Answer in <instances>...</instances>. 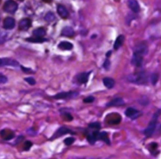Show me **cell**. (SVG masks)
<instances>
[{"label": "cell", "instance_id": "d6a6232c", "mask_svg": "<svg viewBox=\"0 0 161 159\" xmlns=\"http://www.w3.org/2000/svg\"><path fill=\"white\" fill-rule=\"evenodd\" d=\"M24 80H25V81H26L28 84L31 85H34L36 84V81L35 80V79L32 77L26 78L24 79Z\"/></svg>", "mask_w": 161, "mask_h": 159}, {"label": "cell", "instance_id": "7402d4cb", "mask_svg": "<svg viewBox=\"0 0 161 159\" xmlns=\"http://www.w3.org/2000/svg\"><path fill=\"white\" fill-rule=\"evenodd\" d=\"M103 84L108 89H111L114 87L115 84V82L113 79L110 78H105L103 79Z\"/></svg>", "mask_w": 161, "mask_h": 159}, {"label": "cell", "instance_id": "277c9868", "mask_svg": "<svg viewBox=\"0 0 161 159\" xmlns=\"http://www.w3.org/2000/svg\"><path fill=\"white\" fill-rule=\"evenodd\" d=\"M79 95V93L76 91H68V92H62L56 94L52 96L56 99H69L75 98Z\"/></svg>", "mask_w": 161, "mask_h": 159}, {"label": "cell", "instance_id": "44dd1931", "mask_svg": "<svg viewBox=\"0 0 161 159\" xmlns=\"http://www.w3.org/2000/svg\"><path fill=\"white\" fill-rule=\"evenodd\" d=\"M58 47L62 50H71L73 48V45L69 42H61L58 45Z\"/></svg>", "mask_w": 161, "mask_h": 159}, {"label": "cell", "instance_id": "9c48e42d", "mask_svg": "<svg viewBox=\"0 0 161 159\" xmlns=\"http://www.w3.org/2000/svg\"><path fill=\"white\" fill-rule=\"evenodd\" d=\"M148 52L147 46L144 44H140L135 47L133 49V54H137L144 56Z\"/></svg>", "mask_w": 161, "mask_h": 159}, {"label": "cell", "instance_id": "f6af8a7d", "mask_svg": "<svg viewBox=\"0 0 161 159\" xmlns=\"http://www.w3.org/2000/svg\"><path fill=\"white\" fill-rule=\"evenodd\" d=\"M0 3H1V0H0Z\"/></svg>", "mask_w": 161, "mask_h": 159}, {"label": "cell", "instance_id": "74e56055", "mask_svg": "<svg viewBox=\"0 0 161 159\" xmlns=\"http://www.w3.org/2000/svg\"><path fill=\"white\" fill-rule=\"evenodd\" d=\"M110 65H111V63H110V61L109 60H106L105 61L104 64H103V67L106 69V70H108L110 69Z\"/></svg>", "mask_w": 161, "mask_h": 159}, {"label": "cell", "instance_id": "5b68a950", "mask_svg": "<svg viewBox=\"0 0 161 159\" xmlns=\"http://www.w3.org/2000/svg\"><path fill=\"white\" fill-rule=\"evenodd\" d=\"M3 9L7 13L13 14L17 10L18 4L13 0H8L5 3Z\"/></svg>", "mask_w": 161, "mask_h": 159}, {"label": "cell", "instance_id": "30bf717a", "mask_svg": "<svg viewBox=\"0 0 161 159\" xmlns=\"http://www.w3.org/2000/svg\"><path fill=\"white\" fill-rule=\"evenodd\" d=\"M143 61H144V56L140 54H133L132 59V64L133 66L137 67H141L142 66Z\"/></svg>", "mask_w": 161, "mask_h": 159}, {"label": "cell", "instance_id": "83f0119b", "mask_svg": "<svg viewBox=\"0 0 161 159\" xmlns=\"http://www.w3.org/2000/svg\"><path fill=\"white\" fill-rule=\"evenodd\" d=\"M75 141L76 139L74 138V137L70 136L64 140V143L66 146H71V145L73 144Z\"/></svg>", "mask_w": 161, "mask_h": 159}, {"label": "cell", "instance_id": "ffe728a7", "mask_svg": "<svg viewBox=\"0 0 161 159\" xmlns=\"http://www.w3.org/2000/svg\"><path fill=\"white\" fill-rule=\"evenodd\" d=\"M62 35L67 36V37H71V36H74V31L73 28L71 27H66L64 28L62 30L61 32Z\"/></svg>", "mask_w": 161, "mask_h": 159}, {"label": "cell", "instance_id": "8fae6325", "mask_svg": "<svg viewBox=\"0 0 161 159\" xmlns=\"http://www.w3.org/2000/svg\"><path fill=\"white\" fill-rule=\"evenodd\" d=\"M32 25V21L28 18H24L22 19L19 22V29L21 30H27L30 28V27Z\"/></svg>", "mask_w": 161, "mask_h": 159}, {"label": "cell", "instance_id": "f546056e", "mask_svg": "<svg viewBox=\"0 0 161 159\" xmlns=\"http://www.w3.org/2000/svg\"><path fill=\"white\" fill-rule=\"evenodd\" d=\"M158 80H159V74H157V73H154V74L151 75L150 81H151L152 84L154 85H155L157 84Z\"/></svg>", "mask_w": 161, "mask_h": 159}, {"label": "cell", "instance_id": "b9f144b4", "mask_svg": "<svg viewBox=\"0 0 161 159\" xmlns=\"http://www.w3.org/2000/svg\"><path fill=\"white\" fill-rule=\"evenodd\" d=\"M111 51H109L106 54V57H110V56H111Z\"/></svg>", "mask_w": 161, "mask_h": 159}, {"label": "cell", "instance_id": "7c38bea8", "mask_svg": "<svg viewBox=\"0 0 161 159\" xmlns=\"http://www.w3.org/2000/svg\"><path fill=\"white\" fill-rule=\"evenodd\" d=\"M125 104L124 101L121 97H117L112 99L111 101L108 103H106V107H117V106H121Z\"/></svg>", "mask_w": 161, "mask_h": 159}, {"label": "cell", "instance_id": "d6986e66", "mask_svg": "<svg viewBox=\"0 0 161 159\" xmlns=\"http://www.w3.org/2000/svg\"><path fill=\"white\" fill-rule=\"evenodd\" d=\"M59 111L60 113L63 120L66 121H71L73 120V117L71 115V113L69 112L64 110V108H61L59 109Z\"/></svg>", "mask_w": 161, "mask_h": 159}, {"label": "cell", "instance_id": "9a60e30c", "mask_svg": "<svg viewBox=\"0 0 161 159\" xmlns=\"http://www.w3.org/2000/svg\"><path fill=\"white\" fill-rule=\"evenodd\" d=\"M15 25V21L14 18L11 17L6 18L3 21V27L7 30H11L13 28Z\"/></svg>", "mask_w": 161, "mask_h": 159}, {"label": "cell", "instance_id": "ee69618b", "mask_svg": "<svg viewBox=\"0 0 161 159\" xmlns=\"http://www.w3.org/2000/svg\"><path fill=\"white\" fill-rule=\"evenodd\" d=\"M19 1H23V0H19Z\"/></svg>", "mask_w": 161, "mask_h": 159}, {"label": "cell", "instance_id": "2e32d148", "mask_svg": "<svg viewBox=\"0 0 161 159\" xmlns=\"http://www.w3.org/2000/svg\"><path fill=\"white\" fill-rule=\"evenodd\" d=\"M57 13L59 15L60 17H62L64 19H66L69 17V12L67 10V9L64 6L62 5H59L57 6Z\"/></svg>", "mask_w": 161, "mask_h": 159}, {"label": "cell", "instance_id": "3957f363", "mask_svg": "<svg viewBox=\"0 0 161 159\" xmlns=\"http://www.w3.org/2000/svg\"><path fill=\"white\" fill-rule=\"evenodd\" d=\"M76 134V133L68 127L64 126L60 127L55 131V132H54V133L52 134V136L50 138L49 140L50 141H53V140L59 138L60 137H62V136L65 135V134Z\"/></svg>", "mask_w": 161, "mask_h": 159}, {"label": "cell", "instance_id": "7a4b0ae2", "mask_svg": "<svg viewBox=\"0 0 161 159\" xmlns=\"http://www.w3.org/2000/svg\"><path fill=\"white\" fill-rule=\"evenodd\" d=\"M127 79L132 83L138 85H144L147 83L148 76L146 72L141 71L129 75L127 78Z\"/></svg>", "mask_w": 161, "mask_h": 159}, {"label": "cell", "instance_id": "ba28073f", "mask_svg": "<svg viewBox=\"0 0 161 159\" xmlns=\"http://www.w3.org/2000/svg\"><path fill=\"white\" fill-rule=\"evenodd\" d=\"M125 115H126L127 117L132 119V120H135V119L140 117V115H141V113L138 110L130 107V108H128L126 109L125 112Z\"/></svg>", "mask_w": 161, "mask_h": 159}, {"label": "cell", "instance_id": "4dcf8cb0", "mask_svg": "<svg viewBox=\"0 0 161 159\" xmlns=\"http://www.w3.org/2000/svg\"><path fill=\"white\" fill-rule=\"evenodd\" d=\"M45 38H42L40 37H37V36H35V38H27V41H29V42H43L44 41H45Z\"/></svg>", "mask_w": 161, "mask_h": 159}, {"label": "cell", "instance_id": "603a6c76", "mask_svg": "<svg viewBox=\"0 0 161 159\" xmlns=\"http://www.w3.org/2000/svg\"><path fill=\"white\" fill-rule=\"evenodd\" d=\"M124 40H125V36L123 35H120L118 36L114 44L115 50H118V48L123 45V43L124 42Z\"/></svg>", "mask_w": 161, "mask_h": 159}, {"label": "cell", "instance_id": "5bb4252c", "mask_svg": "<svg viewBox=\"0 0 161 159\" xmlns=\"http://www.w3.org/2000/svg\"><path fill=\"white\" fill-rule=\"evenodd\" d=\"M97 140H101V141L105 142L108 145H111L110 140L108 137V134L106 131H99L97 134Z\"/></svg>", "mask_w": 161, "mask_h": 159}, {"label": "cell", "instance_id": "52a82bcc", "mask_svg": "<svg viewBox=\"0 0 161 159\" xmlns=\"http://www.w3.org/2000/svg\"><path fill=\"white\" fill-rule=\"evenodd\" d=\"M10 66V67H19L20 64L19 62L14 59H11L9 58H1L0 59V67Z\"/></svg>", "mask_w": 161, "mask_h": 159}, {"label": "cell", "instance_id": "ac0fdd59", "mask_svg": "<svg viewBox=\"0 0 161 159\" xmlns=\"http://www.w3.org/2000/svg\"><path fill=\"white\" fill-rule=\"evenodd\" d=\"M129 7L133 12L136 13L140 11V6L136 0H129L128 2Z\"/></svg>", "mask_w": 161, "mask_h": 159}, {"label": "cell", "instance_id": "8d00e7d4", "mask_svg": "<svg viewBox=\"0 0 161 159\" xmlns=\"http://www.w3.org/2000/svg\"><path fill=\"white\" fill-rule=\"evenodd\" d=\"M149 145H150V152H155L156 150L157 147H158V144L156 142L151 143Z\"/></svg>", "mask_w": 161, "mask_h": 159}, {"label": "cell", "instance_id": "60d3db41", "mask_svg": "<svg viewBox=\"0 0 161 159\" xmlns=\"http://www.w3.org/2000/svg\"><path fill=\"white\" fill-rule=\"evenodd\" d=\"M45 3H50L52 1V0H42Z\"/></svg>", "mask_w": 161, "mask_h": 159}, {"label": "cell", "instance_id": "4fadbf2b", "mask_svg": "<svg viewBox=\"0 0 161 159\" xmlns=\"http://www.w3.org/2000/svg\"><path fill=\"white\" fill-rule=\"evenodd\" d=\"M89 74H90L89 72V73L88 72L81 73V74L77 76V77H76L77 82L80 84H86L88 81V79H89Z\"/></svg>", "mask_w": 161, "mask_h": 159}, {"label": "cell", "instance_id": "e0dca14e", "mask_svg": "<svg viewBox=\"0 0 161 159\" xmlns=\"http://www.w3.org/2000/svg\"><path fill=\"white\" fill-rule=\"evenodd\" d=\"M99 132V130H94L92 133H87V140L88 142H89L90 144L93 145L95 144L96 142L97 141V134H98Z\"/></svg>", "mask_w": 161, "mask_h": 159}, {"label": "cell", "instance_id": "1f68e13d", "mask_svg": "<svg viewBox=\"0 0 161 159\" xmlns=\"http://www.w3.org/2000/svg\"><path fill=\"white\" fill-rule=\"evenodd\" d=\"M139 103L142 105V106H147L148 103H149V100H148V97L146 96L142 97L141 99H139Z\"/></svg>", "mask_w": 161, "mask_h": 159}, {"label": "cell", "instance_id": "d590c367", "mask_svg": "<svg viewBox=\"0 0 161 159\" xmlns=\"http://www.w3.org/2000/svg\"><path fill=\"white\" fill-rule=\"evenodd\" d=\"M27 132L30 136H35L36 134H37V131H36L34 128L32 127L28 128V129L27 130Z\"/></svg>", "mask_w": 161, "mask_h": 159}, {"label": "cell", "instance_id": "6da1fadb", "mask_svg": "<svg viewBox=\"0 0 161 159\" xmlns=\"http://www.w3.org/2000/svg\"><path fill=\"white\" fill-rule=\"evenodd\" d=\"M160 114H161V110L158 109L157 111L153 115L152 118L150 123H148L147 127L145 128L144 131V132H143L145 135V136H147V138H149V137H151L152 136V134L155 132V131H156L158 118H159V117H160Z\"/></svg>", "mask_w": 161, "mask_h": 159}, {"label": "cell", "instance_id": "f35d334b", "mask_svg": "<svg viewBox=\"0 0 161 159\" xmlns=\"http://www.w3.org/2000/svg\"><path fill=\"white\" fill-rule=\"evenodd\" d=\"M24 139H25V136L23 135H20L17 137V140H15V143H16V144H19L20 143L22 142Z\"/></svg>", "mask_w": 161, "mask_h": 159}, {"label": "cell", "instance_id": "ab89813d", "mask_svg": "<svg viewBox=\"0 0 161 159\" xmlns=\"http://www.w3.org/2000/svg\"><path fill=\"white\" fill-rule=\"evenodd\" d=\"M21 67H22V71H23L24 72H25V73H33V72L31 69L27 68V67H23V66H21Z\"/></svg>", "mask_w": 161, "mask_h": 159}, {"label": "cell", "instance_id": "7bdbcfd3", "mask_svg": "<svg viewBox=\"0 0 161 159\" xmlns=\"http://www.w3.org/2000/svg\"><path fill=\"white\" fill-rule=\"evenodd\" d=\"M159 131H161V125H160V128H159Z\"/></svg>", "mask_w": 161, "mask_h": 159}, {"label": "cell", "instance_id": "d4e9b609", "mask_svg": "<svg viewBox=\"0 0 161 159\" xmlns=\"http://www.w3.org/2000/svg\"><path fill=\"white\" fill-rule=\"evenodd\" d=\"M8 37V33L5 30L0 31V44H3L7 40Z\"/></svg>", "mask_w": 161, "mask_h": 159}, {"label": "cell", "instance_id": "8992f818", "mask_svg": "<svg viewBox=\"0 0 161 159\" xmlns=\"http://www.w3.org/2000/svg\"><path fill=\"white\" fill-rule=\"evenodd\" d=\"M0 136L3 140L5 141H9L15 138V133L13 131H12L10 129L5 128L0 131Z\"/></svg>", "mask_w": 161, "mask_h": 159}, {"label": "cell", "instance_id": "f1b7e54d", "mask_svg": "<svg viewBox=\"0 0 161 159\" xmlns=\"http://www.w3.org/2000/svg\"><path fill=\"white\" fill-rule=\"evenodd\" d=\"M55 19H56L55 15H54L53 13H52V12H48V13H47L45 17V20L47 21H48V22L53 21Z\"/></svg>", "mask_w": 161, "mask_h": 159}, {"label": "cell", "instance_id": "836d02e7", "mask_svg": "<svg viewBox=\"0 0 161 159\" xmlns=\"http://www.w3.org/2000/svg\"><path fill=\"white\" fill-rule=\"evenodd\" d=\"M95 97H93L92 96H88V97H86V98H84L83 99V102L84 103H93L94 101H95Z\"/></svg>", "mask_w": 161, "mask_h": 159}, {"label": "cell", "instance_id": "e575fe53", "mask_svg": "<svg viewBox=\"0 0 161 159\" xmlns=\"http://www.w3.org/2000/svg\"><path fill=\"white\" fill-rule=\"evenodd\" d=\"M8 82V78L6 76L0 73V84H5Z\"/></svg>", "mask_w": 161, "mask_h": 159}, {"label": "cell", "instance_id": "4316f807", "mask_svg": "<svg viewBox=\"0 0 161 159\" xmlns=\"http://www.w3.org/2000/svg\"><path fill=\"white\" fill-rule=\"evenodd\" d=\"M88 127L89 128H91V129L99 130L101 129V123L99 122H94V123H91L88 125Z\"/></svg>", "mask_w": 161, "mask_h": 159}, {"label": "cell", "instance_id": "484cf974", "mask_svg": "<svg viewBox=\"0 0 161 159\" xmlns=\"http://www.w3.org/2000/svg\"><path fill=\"white\" fill-rule=\"evenodd\" d=\"M33 146V143L30 140H26L23 146V151L28 152Z\"/></svg>", "mask_w": 161, "mask_h": 159}, {"label": "cell", "instance_id": "cb8c5ba5", "mask_svg": "<svg viewBox=\"0 0 161 159\" xmlns=\"http://www.w3.org/2000/svg\"><path fill=\"white\" fill-rule=\"evenodd\" d=\"M46 32L44 28H38L33 31V35L37 37L42 38L45 35Z\"/></svg>", "mask_w": 161, "mask_h": 159}]
</instances>
